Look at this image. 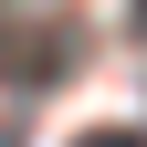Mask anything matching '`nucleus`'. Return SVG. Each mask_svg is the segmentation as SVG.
Segmentation results:
<instances>
[{
	"label": "nucleus",
	"mask_w": 147,
	"mask_h": 147,
	"mask_svg": "<svg viewBox=\"0 0 147 147\" xmlns=\"http://www.w3.org/2000/svg\"><path fill=\"white\" fill-rule=\"evenodd\" d=\"M74 63V21L63 32H32V42H0V74H11V84H42V74H63Z\"/></svg>",
	"instance_id": "obj_1"
},
{
	"label": "nucleus",
	"mask_w": 147,
	"mask_h": 147,
	"mask_svg": "<svg viewBox=\"0 0 147 147\" xmlns=\"http://www.w3.org/2000/svg\"><path fill=\"white\" fill-rule=\"evenodd\" d=\"M74 147H147L137 126H95V137H74Z\"/></svg>",
	"instance_id": "obj_2"
},
{
	"label": "nucleus",
	"mask_w": 147,
	"mask_h": 147,
	"mask_svg": "<svg viewBox=\"0 0 147 147\" xmlns=\"http://www.w3.org/2000/svg\"><path fill=\"white\" fill-rule=\"evenodd\" d=\"M137 21H147V0H137Z\"/></svg>",
	"instance_id": "obj_3"
}]
</instances>
